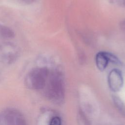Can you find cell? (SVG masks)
<instances>
[{
  "label": "cell",
  "instance_id": "7",
  "mask_svg": "<svg viewBox=\"0 0 125 125\" xmlns=\"http://www.w3.org/2000/svg\"><path fill=\"white\" fill-rule=\"evenodd\" d=\"M49 125H61V120L59 117H54L50 121Z\"/></svg>",
  "mask_w": 125,
  "mask_h": 125
},
{
  "label": "cell",
  "instance_id": "5",
  "mask_svg": "<svg viewBox=\"0 0 125 125\" xmlns=\"http://www.w3.org/2000/svg\"><path fill=\"white\" fill-rule=\"evenodd\" d=\"M107 81L111 90L114 92L119 91L123 87L124 83L122 72L117 69H112L108 74Z\"/></svg>",
  "mask_w": 125,
  "mask_h": 125
},
{
  "label": "cell",
  "instance_id": "9",
  "mask_svg": "<svg viewBox=\"0 0 125 125\" xmlns=\"http://www.w3.org/2000/svg\"><path fill=\"white\" fill-rule=\"evenodd\" d=\"M23 2H24V3L29 4H31L33 2H34L36 0H21Z\"/></svg>",
  "mask_w": 125,
  "mask_h": 125
},
{
  "label": "cell",
  "instance_id": "3",
  "mask_svg": "<svg viewBox=\"0 0 125 125\" xmlns=\"http://www.w3.org/2000/svg\"><path fill=\"white\" fill-rule=\"evenodd\" d=\"M2 117L7 125H27L23 115L15 109H6L2 113Z\"/></svg>",
  "mask_w": 125,
  "mask_h": 125
},
{
  "label": "cell",
  "instance_id": "4",
  "mask_svg": "<svg viewBox=\"0 0 125 125\" xmlns=\"http://www.w3.org/2000/svg\"><path fill=\"white\" fill-rule=\"evenodd\" d=\"M109 62L118 63L119 61L115 55L109 52L101 51L96 55L95 62L99 70L104 71L106 68Z\"/></svg>",
  "mask_w": 125,
  "mask_h": 125
},
{
  "label": "cell",
  "instance_id": "6",
  "mask_svg": "<svg viewBox=\"0 0 125 125\" xmlns=\"http://www.w3.org/2000/svg\"><path fill=\"white\" fill-rule=\"evenodd\" d=\"M0 35L5 38H12L15 36V33L9 27L0 24Z\"/></svg>",
  "mask_w": 125,
  "mask_h": 125
},
{
  "label": "cell",
  "instance_id": "1",
  "mask_svg": "<svg viewBox=\"0 0 125 125\" xmlns=\"http://www.w3.org/2000/svg\"><path fill=\"white\" fill-rule=\"evenodd\" d=\"M49 70L46 67L35 68L27 75L25 80L27 86L32 89H42L46 84Z\"/></svg>",
  "mask_w": 125,
  "mask_h": 125
},
{
  "label": "cell",
  "instance_id": "10",
  "mask_svg": "<svg viewBox=\"0 0 125 125\" xmlns=\"http://www.w3.org/2000/svg\"><path fill=\"white\" fill-rule=\"evenodd\" d=\"M121 29L125 33V21H124L122 22L121 24Z\"/></svg>",
  "mask_w": 125,
  "mask_h": 125
},
{
  "label": "cell",
  "instance_id": "8",
  "mask_svg": "<svg viewBox=\"0 0 125 125\" xmlns=\"http://www.w3.org/2000/svg\"><path fill=\"white\" fill-rule=\"evenodd\" d=\"M119 5L125 7V0H117Z\"/></svg>",
  "mask_w": 125,
  "mask_h": 125
},
{
  "label": "cell",
  "instance_id": "2",
  "mask_svg": "<svg viewBox=\"0 0 125 125\" xmlns=\"http://www.w3.org/2000/svg\"><path fill=\"white\" fill-rule=\"evenodd\" d=\"M48 97L56 102H61L63 99V83L62 75L56 72L50 77L47 89Z\"/></svg>",
  "mask_w": 125,
  "mask_h": 125
}]
</instances>
